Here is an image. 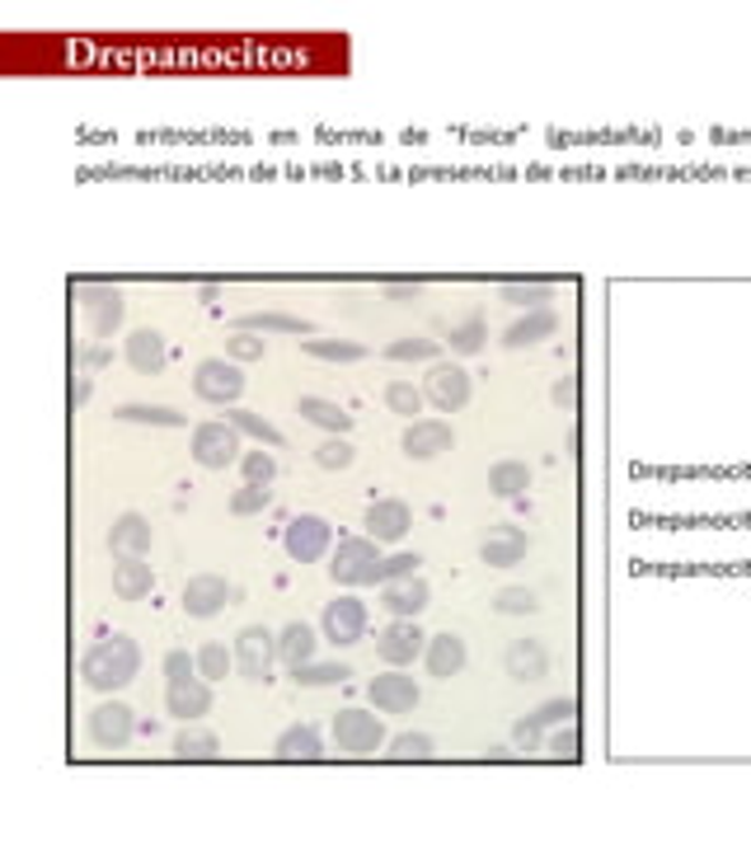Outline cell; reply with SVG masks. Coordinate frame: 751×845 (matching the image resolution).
Listing matches in <instances>:
<instances>
[{"label": "cell", "mask_w": 751, "mask_h": 845, "mask_svg": "<svg viewBox=\"0 0 751 845\" xmlns=\"http://www.w3.org/2000/svg\"><path fill=\"white\" fill-rule=\"evenodd\" d=\"M136 672H142V648L132 635H104L81 658V681L99 695H117L123 686H132Z\"/></svg>", "instance_id": "obj_1"}, {"label": "cell", "mask_w": 751, "mask_h": 845, "mask_svg": "<svg viewBox=\"0 0 751 845\" xmlns=\"http://www.w3.org/2000/svg\"><path fill=\"white\" fill-rule=\"evenodd\" d=\"M390 738H385V723L381 710H362V704H348V710L333 714V746L348 756H371L381 752Z\"/></svg>", "instance_id": "obj_2"}, {"label": "cell", "mask_w": 751, "mask_h": 845, "mask_svg": "<svg viewBox=\"0 0 751 845\" xmlns=\"http://www.w3.org/2000/svg\"><path fill=\"white\" fill-rule=\"evenodd\" d=\"M193 395L203 400V404H222V409H235L245 395V371L240 362H230V358H207V362H197L193 367Z\"/></svg>", "instance_id": "obj_3"}, {"label": "cell", "mask_w": 751, "mask_h": 845, "mask_svg": "<svg viewBox=\"0 0 751 845\" xmlns=\"http://www.w3.org/2000/svg\"><path fill=\"white\" fill-rule=\"evenodd\" d=\"M136 733H142V723H136L132 704L117 700V695L94 704L90 719H85V738H90V746H99V752H123Z\"/></svg>", "instance_id": "obj_4"}, {"label": "cell", "mask_w": 751, "mask_h": 845, "mask_svg": "<svg viewBox=\"0 0 751 845\" xmlns=\"http://www.w3.org/2000/svg\"><path fill=\"white\" fill-rule=\"evenodd\" d=\"M381 540L371 536H343L339 549L329 555V578L339 587H371V574L381 564Z\"/></svg>", "instance_id": "obj_5"}, {"label": "cell", "mask_w": 751, "mask_h": 845, "mask_svg": "<svg viewBox=\"0 0 751 845\" xmlns=\"http://www.w3.org/2000/svg\"><path fill=\"white\" fill-rule=\"evenodd\" d=\"M235 672L254 686H268L272 681V667H278V635L264 630V625H245L235 635Z\"/></svg>", "instance_id": "obj_6"}, {"label": "cell", "mask_w": 751, "mask_h": 845, "mask_svg": "<svg viewBox=\"0 0 751 845\" xmlns=\"http://www.w3.org/2000/svg\"><path fill=\"white\" fill-rule=\"evenodd\" d=\"M75 301L85 306V320H90V333L94 339H113L117 329L127 320V301L117 287H104V282H71Z\"/></svg>", "instance_id": "obj_7"}, {"label": "cell", "mask_w": 751, "mask_h": 845, "mask_svg": "<svg viewBox=\"0 0 751 845\" xmlns=\"http://www.w3.org/2000/svg\"><path fill=\"white\" fill-rule=\"evenodd\" d=\"M193 461L203 470H226L240 465V427H235L226 414L212 423H197L193 432Z\"/></svg>", "instance_id": "obj_8"}, {"label": "cell", "mask_w": 751, "mask_h": 845, "mask_svg": "<svg viewBox=\"0 0 751 845\" xmlns=\"http://www.w3.org/2000/svg\"><path fill=\"white\" fill-rule=\"evenodd\" d=\"M333 530L325 517H315V513H301V517H291L287 530H282V545H287V555L296 564H320L325 555H333Z\"/></svg>", "instance_id": "obj_9"}, {"label": "cell", "mask_w": 751, "mask_h": 845, "mask_svg": "<svg viewBox=\"0 0 751 845\" xmlns=\"http://www.w3.org/2000/svg\"><path fill=\"white\" fill-rule=\"evenodd\" d=\"M320 630H325V639H329L333 648H348V643L367 639V630H371L367 601H358V597H333L325 611H320Z\"/></svg>", "instance_id": "obj_10"}, {"label": "cell", "mask_w": 751, "mask_h": 845, "mask_svg": "<svg viewBox=\"0 0 751 845\" xmlns=\"http://www.w3.org/2000/svg\"><path fill=\"white\" fill-rule=\"evenodd\" d=\"M367 700H371V710H381V714H413L423 700V686L413 681L404 667H390V672L371 677Z\"/></svg>", "instance_id": "obj_11"}, {"label": "cell", "mask_w": 751, "mask_h": 845, "mask_svg": "<svg viewBox=\"0 0 751 845\" xmlns=\"http://www.w3.org/2000/svg\"><path fill=\"white\" fill-rule=\"evenodd\" d=\"M423 395H428V404H438L442 414H461L470 404V371L456 362H428Z\"/></svg>", "instance_id": "obj_12"}, {"label": "cell", "mask_w": 751, "mask_h": 845, "mask_svg": "<svg viewBox=\"0 0 751 845\" xmlns=\"http://www.w3.org/2000/svg\"><path fill=\"white\" fill-rule=\"evenodd\" d=\"M428 635L419 620H390L375 630V653H381L390 667H413V658H423Z\"/></svg>", "instance_id": "obj_13"}, {"label": "cell", "mask_w": 751, "mask_h": 845, "mask_svg": "<svg viewBox=\"0 0 751 845\" xmlns=\"http://www.w3.org/2000/svg\"><path fill=\"white\" fill-rule=\"evenodd\" d=\"M456 446V427L442 423V419H413L400 437V451L409 461H438Z\"/></svg>", "instance_id": "obj_14"}, {"label": "cell", "mask_w": 751, "mask_h": 845, "mask_svg": "<svg viewBox=\"0 0 751 845\" xmlns=\"http://www.w3.org/2000/svg\"><path fill=\"white\" fill-rule=\"evenodd\" d=\"M409 526H413V507L404 498H375L362 517V530L381 545H400L409 536Z\"/></svg>", "instance_id": "obj_15"}, {"label": "cell", "mask_w": 751, "mask_h": 845, "mask_svg": "<svg viewBox=\"0 0 751 845\" xmlns=\"http://www.w3.org/2000/svg\"><path fill=\"white\" fill-rule=\"evenodd\" d=\"M235 597V587L222 578V574H197L184 583V611L193 620H212L226 611V601Z\"/></svg>", "instance_id": "obj_16"}, {"label": "cell", "mask_w": 751, "mask_h": 845, "mask_svg": "<svg viewBox=\"0 0 751 845\" xmlns=\"http://www.w3.org/2000/svg\"><path fill=\"white\" fill-rule=\"evenodd\" d=\"M531 555V536L526 530H517V526H493V530H484V540H480V559L488 564V568H517L522 559Z\"/></svg>", "instance_id": "obj_17"}, {"label": "cell", "mask_w": 751, "mask_h": 845, "mask_svg": "<svg viewBox=\"0 0 751 845\" xmlns=\"http://www.w3.org/2000/svg\"><path fill=\"white\" fill-rule=\"evenodd\" d=\"M428 601H432V587L419 574L381 587V611H390L394 620H419V611H428Z\"/></svg>", "instance_id": "obj_18"}, {"label": "cell", "mask_w": 751, "mask_h": 845, "mask_svg": "<svg viewBox=\"0 0 751 845\" xmlns=\"http://www.w3.org/2000/svg\"><path fill=\"white\" fill-rule=\"evenodd\" d=\"M165 710H169L174 723H197V719H207V710H212V681H203V677L169 681Z\"/></svg>", "instance_id": "obj_19"}, {"label": "cell", "mask_w": 751, "mask_h": 845, "mask_svg": "<svg viewBox=\"0 0 751 845\" xmlns=\"http://www.w3.org/2000/svg\"><path fill=\"white\" fill-rule=\"evenodd\" d=\"M151 540H155V530L142 513H123L113 526H109V549H113V559H146L151 555Z\"/></svg>", "instance_id": "obj_20"}, {"label": "cell", "mask_w": 751, "mask_h": 845, "mask_svg": "<svg viewBox=\"0 0 751 845\" xmlns=\"http://www.w3.org/2000/svg\"><path fill=\"white\" fill-rule=\"evenodd\" d=\"M123 358L132 371H142V377H161L165 362H169V348L161 339V329H132L127 343H123Z\"/></svg>", "instance_id": "obj_21"}, {"label": "cell", "mask_w": 751, "mask_h": 845, "mask_svg": "<svg viewBox=\"0 0 751 845\" xmlns=\"http://www.w3.org/2000/svg\"><path fill=\"white\" fill-rule=\"evenodd\" d=\"M465 658H470V648L461 635H428V648H423V662H428V672L438 677V681H451V677H461L465 672Z\"/></svg>", "instance_id": "obj_22"}, {"label": "cell", "mask_w": 751, "mask_h": 845, "mask_svg": "<svg viewBox=\"0 0 751 845\" xmlns=\"http://www.w3.org/2000/svg\"><path fill=\"white\" fill-rule=\"evenodd\" d=\"M503 667H507V677L517 681V686H536L549 672V653H545V643H536V639H512Z\"/></svg>", "instance_id": "obj_23"}, {"label": "cell", "mask_w": 751, "mask_h": 845, "mask_svg": "<svg viewBox=\"0 0 751 845\" xmlns=\"http://www.w3.org/2000/svg\"><path fill=\"white\" fill-rule=\"evenodd\" d=\"M559 333V316L555 310H526L522 320H512L507 329H503V348H536V343H545V339H555Z\"/></svg>", "instance_id": "obj_24"}, {"label": "cell", "mask_w": 751, "mask_h": 845, "mask_svg": "<svg viewBox=\"0 0 751 845\" xmlns=\"http://www.w3.org/2000/svg\"><path fill=\"white\" fill-rule=\"evenodd\" d=\"M315 653H320V639H315V630L306 620H291L287 630H278V662L287 667V672L315 662Z\"/></svg>", "instance_id": "obj_25"}, {"label": "cell", "mask_w": 751, "mask_h": 845, "mask_svg": "<svg viewBox=\"0 0 751 845\" xmlns=\"http://www.w3.org/2000/svg\"><path fill=\"white\" fill-rule=\"evenodd\" d=\"M296 414H301L306 423H315L320 432H329V437H348V432H352V414H348V409H339L333 400H320V395L296 400Z\"/></svg>", "instance_id": "obj_26"}, {"label": "cell", "mask_w": 751, "mask_h": 845, "mask_svg": "<svg viewBox=\"0 0 751 845\" xmlns=\"http://www.w3.org/2000/svg\"><path fill=\"white\" fill-rule=\"evenodd\" d=\"M155 574H151V559H113V592L123 601H142L151 597Z\"/></svg>", "instance_id": "obj_27"}, {"label": "cell", "mask_w": 751, "mask_h": 845, "mask_svg": "<svg viewBox=\"0 0 751 845\" xmlns=\"http://www.w3.org/2000/svg\"><path fill=\"white\" fill-rule=\"evenodd\" d=\"M278 761H320L325 756V738L315 733V723H291V729L272 742Z\"/></svg>", "instance_id": "obj_28"}, {"label": "cell", "mask_w": 751, "mask_h": 845, "mask_svg": "<svg viewBox=\"0 0 751 845\" xmlns=\"http://www.w3.org/2000/svg\"><path fill=\"white\" fill-rule=\"evenodd\" d=\"M230 329H249V333H301V339H315L310 333V320L301 316H287V310H249V316H240Z\"/></svg>", "instance_id": "obj_29"}, {"label": "cell", "mask_w": 751, "mask_h": 845, "mask_svg": "<svg viewBox=\"0 0 751 845\" xmlns=\"http://www.w3.org/2000/svg\"><path fill=\"white\" fill-rule=\"evenodd\" d=\"M531 484V465L526 461H498L488 470V494L493 498H522Z\"/></svg>", "instance_id": "obj_30"}, {"label": "cell", "mask_w": 751, "mask_h": 845, "mask_svg": "<svg viewBox=\"0 0 751 845\" xmlns=\"http://www.w3.org/2000/svg\"><path fill=\"white\" fill-rule=\"evenodd\" d=\"M484 343H488L484 310H480V306H470V310H465V320H461V324H451L446 348H451V352H484Z\"/></svg>", "instance_id": "obj_31"}, {"label": "cell", "mask_w": 751, "mask_h": 845, "mask_svg": "<svg viewBox=\"0 0 751 845\" xmlns=\"http://www.w3.org/2000/svg\"><path fill=\"white\" fill-rule=\"evenodd\" d=\"M498 297L512 310H549V301H555V282H503Z\"/></svg>", "instance_id": "obj_32"}, {"label": "cell", "mask_w": 751, "mask_h": 845, "mask_svg": "<svg viewBox=\"0 0 751 845\" xmlns=\"http://www.w3.org/2000/svg\"><path fill=\"white\" fill-rule=\"evenodd\" d=\"M385 362H442V343L438 339H423V333H413V339H394L381 348Z\"/></svg>", "instance_id": "obj_33"}, {"label": "cell", "mask_w": 751, "mask_h": 845, "mask_svg": "<svg viewBox=\"0 0 751 845\" xmlns=\"http://www.w3.org/2000/svg\"><path fill=\"white\" fill-rule=\"evenodd\" d=\"M235 672V648H226L222 639H207L203 648H197V677L203 681H226Z\"/></svg>", "instance_id": "obj_34"}, {"label": "cell", "mask_w": 751, "mask_h": 845, "mask_svg": "<svg viewBox=\"0 0 751 845\" xmlns=\"http://www.w3.org/2000/svg\"><path fill=\"white\" fill-rule=\"evenodd\" d=\"M301 352H306V358H315V362H339V367L367 358V348L352 343V339H306Z\"/></svg>", "instance_id": "obj_35"}, {"label": "cell", "mask_w": 751, "mask_h": 845, "mask_svg": "<svg viewBox=\"0 0 751 845\" xmlns=\"http://www.w3.org/2000/svg\"><path fill=\"white\" fill-rule=\"evenodd\" d=\"M174 756H184V761H212V756H222V738H216L212 729H193V723H184V733L174 738Z\"/></svg>", "instance_id": "obj_36"}, {"label": "cell", "mask_w": 751, "mask_h": 845, "mask_svg": "<svg viewBox=\"0 0 751 845\" xmlns=\"http://www.w3.org/2000/svg\"><path fill=\"white\" fill-rule=\"evenodd\" d=\"M113 419L117 423H151V427H184L188 423L179 409H169V404H123Z\"/></svg>", "instance_id": "obj_37"}, {"label": "cell", "mask_w": 751, "mask_h": 845, "mask_svg": "<svg viewBox=\"0 0 751 845\" xmlns=\"http://www.w3.org/2000/svg\"><path fill=\"white\" fill-rule=\"evenodd\" d=\"M226 419H230L235 427H240V432H249V437L259 442V446H268V451H278V446H287V437H282V432L272 427V423H268L264 414H254V409H226Z\"/></svg>", "instance_id": "obj_38"}, {"label": "cell", "mask_w": 751, "mask_h": 845, "mask_svg": "<svg viewBox=\"0 0 751 845\" xmlns=\"http://www.w3.org/2000/svg\"><path fill=\"white\" fill-rule=\"evenodd\" d=\"M635 574H667V578H690V574H751V564H639L635 559Z\"/></svg>", "instance_id": "obj_39"}, {"label": "cell", "mask_w": 751, "mask_h": 845, "mask_svg": "<svg viewBox=\"0 0 751 845\" xmlns=\"http://www.w3.org/2000/svg\"><path fill=\"white\" fill-rule=\"evenodd\" d=\"M291 681L296 686H343V681H352V667L348 662H306V667H296L291 672Z\"/></svg>", "instance_id": "obj_40"}, {"label": "cell", "mask_w": 751, "mask_h": 845, "mask_svg": "<svg viewBox=\"0 0 751 845\" xmlns=\"http://www.w3.org/2000/svg\"><path fill=\"white\" fill-rule=\"evenodd\" d=\"M423 568V555L419 549H400V555H385L381 564H375V574H371V587H385V583H400L409 574H419Z\"/></svg>", "instance_id": "obj_41"}, {"label": "cell", "mask_w": 751, "mask_h": 845, "mask_svg": "<svg viewBox=\"0 0 751 845\" xmlns=\"http://www.w3.org/2000/svg\"><path fill=\"white\" fill-rule=\"evenodd\" d=\"M423 404H428V395H423V390L413 385V381H390V385H385V409H390V414H400V419L413 423Z\"/></svg>", "instance_id": "obj_42"}, {"label": "cell", "mask_w": 751, "mask_h": 845, "mask_svg": "<svg viewBox=\"0 0 751 845\" xmlns=\"http://www.w3.org/2000/svg\"><path fill=\"white\" fill-rule=\"evenodd\" d=\"M226 507H230L235 517H259V513H268V507H272V484H240Z\"/></svg>", "instance_id": "obj_43"}, {"label": "cell", "mask_w": 751, "mask_h": 845, "mask_svg": "<svg viewBox=\"0 0 751 845\" xmlns=\"http://www.w3.org/2000/svg\"><path fill=\"white\" fill-rule=\"evenodd\" d=\"M226 358L230 362H264L268 358V339L264 333H249V329H230L226 333Z\"/></svg>", "instance_id": "obj_44"}, {"label": "cell", "mask_w": 751, "mask_h": 845, "mask_svg": "<svg viewBox=\"0 0 751 845\" xmlns=\"http://www.w3.org/2000/svg\"><path fill=\"white\" fill-rule=\"evenodd\" d=\"M493 611L498 616H536L541 597L531 592V587H503V592H493Z\"/></svg>", "instance_id": "obj_45"}, {"label": "cell", "mask_w": 751, "mask_h": 845, "mask_svg": "<svg viewBox=\"0 0 751 845\" xmlns=\"http://www.w3.org/2000/svg\"><path fill=\"white\" fill-rule=\"evenodd\" d=\"M352 461H358V451H352L348 437H329L315 446V465L329 470V475H339V470H352Z\"/></svg>", "instance_id": "obj_46"}, {"label": "cell", "mask_w": 751, "mask_h": 845, "mask_svg": "<svg viewBox=\"0 0 751 845\" xmlns=\"http://www.w3.org/2000/svg\"><path fill=\"white\" fill-rule=\"evenodd\" d=\"M629 526H751V517H654V513H629Z\"/></svg>", "instance_id": "obj_47"}, {"label": "cell", "mask_w": 751, "mask_h": 845, "mask_svg": "<svg viewBox=\"0 0 751 845\" xmlns=\"http://www.w3.org/2000/svg\"><path fill=\"white\" fill-rule=\"evenodd\" d=\"M385 752H390L394 761H409V756H413V761H428L432 752H438V742H432L428 733H400V738L385 742Z\"/></svg>", "instance_id": "obj_48"}, {"label": "cell", "mask_w": 751, "mask_h": 845, "mask_svg": "<svg viewBox=\"0 0 751 845\" xmlns=\"http://www.w3.org/2000/svg\"><path fill=\"white\" fill-rule=\"evenodd\" d=\"M531 719H536L541 729H559V723H578V700H573V695L545 700L541 710H531Z\"/></svg>", "instance_id": "obj_49"}, {"label": "cell", "mask_w": 751, "mask_h": 845, "mask_svg": "<svg viewBox=\"0 0 751 845\" xmlns=\"http://www.w3.org/2000/svg\"><path fill=\"white\" fill-rule=\"evenodd\" d=\"M240 475H245V484H272V480H278V461H272L264 446L245 451V456H240Z\"/></svg>", "instance_id": "obj_50"}, {"label": "cell", "mask_w": 751, "mask_h": 845, "mask_svg": "<svg viewBox=\"0 0 751 845\" xmlns=\"http://www.w3.org/2000/svg\"><path fill=\"white\" fill-rule=\"evenodd\" d=\"M545 746H549V752H555V756H564L568 765H578V761H583V738H578V723H559V733L549 738Z\"/></svg>", "instance_id": "obj_51"}, {"label": "cell", "mask_w": 751, "mask_h": 845, "mask_svg": "<svg viewBox=\"0 0 751 845\" xmlns=\"http://www.w3.org/2000/svg\"><path fill=\"white\" fill-rule=\"evenodd\" d=\"M512 746H517V752H541V746H545V729L531 714H522L517 723H512Z\"/></svg>", "instance_id": "obj_52"}, {"label": "cell", "mask_w": 751, "mask_h": 845, "mask_svg": "<svg viewBox=\"0 0 751 845\" xmlns=\"http://www.w3.org/2000/svg\"><path fill=\"white\" fill-rule=\"evenodd\" d=\"M109 362H113V348H99V343H75L71 348V367H81L85 377L99 371V367H109Z\"/></svg>", "instance_id": "obj_53"}, {"label": "cell", "mask_w": 751, "mask_h": 845, "mask_svg": "<svg viewBox=\"0 0 751 845\" xmlns=\"http://www.w3.org/2000/svg\"><path fill=\"white\" fill-rule=\"evenodd\" d=\"M161 667H165V681H188V677H197V653H188V648H169Z\"/></svg>", "instance_id": "obj_54"}, {"label": "cell", "mask_w": 751, "mask_h": 845, "mask_svg": "<svg viewBox=\"0 0 751 845\" xmlns=\"http://www.w3.org/2000/svg\"><path fill=\"white\" fill-rule=\"evenodd\" d=\"M381 291H385V301H394V306H419L428 287L423 282H385Z\"/></svg>", "instance_id": "obj_55"}, {"label": "cell", "mask_w": 751, "mask_h": 845, "mask_svg": "<svg viewBox=\"0 0 751 845\" xmlns=\"http://www.w3.org/2000/svg\"><path fill=\"white\" fill-rule=\"evenodd\" d=\"M90 395H94V381L85 377V371H75V377H71V390H66V404H71V414H81V409L90 404Z\"/></svg>", "instance_id": "obj_56"}, {"label": "cell", "mask_w": 751, "mask_h": 845, "mask_svg": "<svg viewBox=\"0 0 751 845\" xmlns=\"http://www.w3.org/2000/svg\"><path fill=\"white\" fill-rule=\"evenodd\" d=\"M549 400H555L559 409H573V404H578V377H564V381H555V390H549Z\"/></svg>", "instance_id": "obj_57"}]
</instances>
